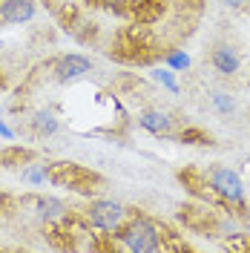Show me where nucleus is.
I'll return each mask as SVG.
<instances>
[{
  "mask_svg": "<svg viewBox=\"0 0 250 253\" xmlns=\"http://www.w3.org/2000/svg\"><path fill=\"white\" fill-rule=\"evenodd\" d=\"M118 242L129 253H158L164 251V227L147 216H132L118 227Z\"/></svg>",
  "mask_w": 250,
  "mask_h": 253,
  "instance_id": "obj_1",
  "label": "nucleus"
},
{
  "mask_svg": "<svg viewBox=\"0 0 250 253\" xmlns=\"http://www.w3.org/2000/svg\"><path fill=\"white\" fill-rule=\"evenodd\" d=\"M204 178H207V184L213 187V193L221 202H227L236 210H245V184H242L239 173H233L230 167H219L216 164V167H210L204 173Z\"/></svg>",
  "mask_w": 250,
  "mask_h": 253,
  "instance_id": "obj_2",
  "label": "nucleus"
},
{
  "mask_svg": "<svg viewBox=\"0 0 250 253\" xmlns=\"http://www.w3.org/2000/svg\"><path fill=\"white\" fill-rule=\"evenodd\" d=\"M126 216H129V210L118 202H110V199H95L92 205L83 210V219L89 221L95 230H104V233H115L126 221Z\"/></svg>",
  "mask_w": 250,
  "mask_h": 253,
  "instance_id": "obj_3",
  "label": "nucleus"
},
{
  "mask_svg": "<svg viewBox=\"0 0 250 253\" xmlns=\"http://www.w3.org/2000/svg\"><path fill=\"white\" fill-rule=\"evenodd\" d=\"M23 207H29L32 213L41 221H46V224L66 221V216H69V207L63 205L61 199H55V196H26Z\"/></svg>",
  "mask_w": 250,
  "mask_h": 253,
  "instance_id": "obj_4",
  "label": "nucleus"
},
{
  "mask_svg": "<svg viewBox=\"0 0 250 253\" xmlns=\"http://www.w3.org/2000/svg\"><path fill=\"white\" fill-rule=\"evenodd\" d=\"M46 175L55 184H63V187H72V190H83V193H89L86 184H95L98 181V175L86 173L78 164H52V170H46Z\"/></svg>",
  "mask_w": 250,
  "mask_h": 253,
  "instance_id": "obj_5",
  "label": "nucleus"
},
{
  "mask_svg": "<svg viewBox=\"0 0 250 253\" xmlns=\"http://www.w3.org/2000/svg\"><path fill=\"white\" fill-rule=\"evenodd\" d=\"M35 17V0H0V23H26Z\"/></svg>",
  "mask_w": 250,
  "mask_h": 253,
  "instance_id": "obj_6",
  "label": "nucleus"
},
{
  "mask_svg": "<svg viewBox=\"0 0 250 253\" xmlns=\"http://www.w3.org/2000/svg\"><path fill=\"white\" fill-rule=\"evenodd\" d=\"M86 72H92V63L83 55H63L61 61L55 63V78L58 81H75Z\"/></svg>",
  "mask_w": 250,
  "mask_h": 253,
  "instance_id": "obj_7",
  "label": "nucleus"
},
{
  "mask_svg": "<svg viewBox=\"0 0 250 253\" xmlns=\"http://www.w3.org/2000/svg\"><path fill=\"white\" fill-rule=\"evenodd\" d=\"M138 124L153 135H172V118L161 110H144L138 115Z\"/></svg>",
  "mask_w": 250,
  "mask_h": 253,
  "instance_id": "obj_8",
  "label": "nucleus"
},
{
  "mask_svg": "<svg viewBox=\"0 0 250 253\" xmlns=\"http://www.w3.org/2000/svg\"><path fill=\"white\" fill-rule=\"evenodd\" d=\"M210 63L216 66V72H221V75H236L239 66H242V61H239V55H236L233 46H216L213 55H210Z\"/></svg>",
  "mask_w": 250,
  "mask_h": 253,
  "instance_id": "obj_9",
  "label": "nucleus"
},
{
  "mask_svg": "<svg viewBox=\"0 0 250 253\" xmlns=\"http://www.w3.org/2000/svg\"><path fill=\"white\" fill-rule=\"evenodd\" d=\"M29 121H32V129H35L38 135H55L58 126H61L58 118H55V112H49V110H38Z\"/></svg>",
  "mask_w": 250,
  "mask_h": 253,
  "instance_id": "obj_10",
  "label": "nucleus"
},
{
  "mask_svg": "<svg viewBox=\"0 0 250 253\" xmlns=\"http://www.w3.org/2000/svg\"><path fill=\"white\" fill-rule=\"evenodd\" d=\"M29 158H32L29 150H23V147H9V150L0 153V164H3V167H15V164H23V161H29Z\"/></svg>",
  "mask_w": 250,
  "mask_h": 253,
  "instance_id": "obj_11",
  "label": "nucleus"
},
{
  "mask_svg": "<svg viewBox=\"0 0 250 253\" xmlns=\"http://www.w3.org/2000/svg\"><path fill=\"white\" fill-rule=\"evenodd\" d=\"M221 248L224 251H239V253L250 251V233H230V236L221 242Z\"/></svg>",
  "mask_w": 250,
  "mask_h": 253,
  "instance_id": "obj_12",
  "label": "nucleus"
},
{
  "mask_svg": "<svg viewBox=\"0 0 250 253\" xmlns=\"http://www.w3.org/2000/svg\"><path fill=\"white\" fill-rule=\"evenodd\" d=\"M20 175H23V181H26V184H35V187H38V184H43V181L49 178L46 167H41V164H26Z\"/></svg>",
  "mask_w": 250,
  "mask_h": 253,
  "instance_id": "obj_13",
  "label": "nucleus"
},
{
  "mask_svg": "<svg viewBox=\"0 0 250 253\" xmlns=\"http://www.w3.org/2000/svg\"><path fill=\"white\" fill-rule=\"evenodd\" d=\"M210 101H213L216 112H221V115H230V112L236 110V101L227 92H213V95H210Z\"/></svg>",
  "mask_w": 250,
  "mask_h": 253,
  "instance_id": "obj_14",
  "label": "nucleus"
},
{
  "mask_svg": "<svg viewBox=\"0 0 250 253\" xmlns=\"http://www.w3.org/2000/svg\"><path fill=\"white\" fill-rule=\"evenodd\" d=\"M167 66L172 72H184L190 66V55L187 52H172V55H167Z\"/></svg>",
  "mask_w": 250,
  "mask_h": 253,
  "instance_id": "obj_15",
  "label": "nucleus"
},
{
  "mask_svg": "<svg viewBox=\"0 0 250 253\" xmlns=\"http://www.w3.org/2000/svg\"><path fill=\"white\" fill-rule=\"evenodd\" d=\"M178 138H181V141H187V144H213V141H210V135H204L202 129H184Z\"/></svg>",
  "mask_w": 250,
  "mask_h": 253,
  "instance_id": "obj_16",
  "label": "nucleus"
},
{
  "mask_svg": "<svg viewBox=\"0 0 250 253\" xmlns=\"http://www.w3.org/2000/svg\"><path fill=\"white\" fill-rule=\"evenodd\" d=\"M153 78H156L161 86H167L170 92H178V84H175V78H172V72H167V69H158V72H153Z\"/></svg>",
  "mask_w": 250,
  "mask_h": 253,
  "instance_id": "obj_17",
  "label": "nucleus"
},
{
  "mask_svg": "<svg viewBox=\"0 0 250 253\" xmlns=\"http://www.w3.org/2000/svg\"><path fill=\"white\" fill-rule=\"evenodd\" d=\"M0 135H3V138H6V141H12V138H15V132H12V129H9V126L3 124V121H0Z\"/></svg>",
  "mask_w": 250,
  "mask_h": 253,
  "instance_id": "obj_18",
  "label": "nucleus"
},
{
  "mask_svg": "<svg viewBox=\"0 0 250 253\" xmlns=\"http://www.w3.org/2000/svg\"><path fill=\"white\" fill-rule=\"evenodd\" d=\"M224 3H227V6H230V9H242V6H245V3H248V0H224Z\"/></svg>",
  "mask_w": 250,
  "mask_h": 253,
  "instance_id": "obj_19",
  "label": "nucleus"
}]
</instances>
